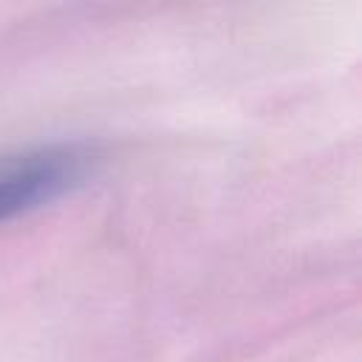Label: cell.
I'll list each match as a JSON object with an SVG mask.
<instances>
[{
  "mask_svg": "<svg viewBox=\"0 0 362 362\" xmlns=\"http://www.w3.org/2000/svg\"><path fill=\"white\" fill-rule=\"evenodd\" d=\"M93 161V150L79 141L37 144L0 156V223L62 198L88 178Z\"/></svg>",
  "mask_w": 362,
  "mask_h": 362,
  "instance_id": "cell-1",
  "label": "cell"
}]
</instances>
